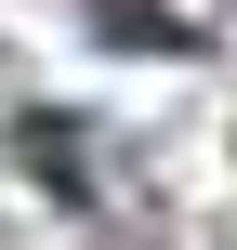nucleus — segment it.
I'll use <instances>...</instances> for the list:
<instances>
[{
  "instance_id": "1",
  "label": "nucleus",
  "mask_w": 237,
  "mask_h": 250,
  "mask_svg": "<svg viewBox=\"0 0 237 250\" xmlns=\"http://www.w3.org/2000/svg\"><path fill=\"white\" fill-rule=\"evenodd\" d=\"M106 40H132V53H185V26H172L158 0H106Z\"/></svg>"
}]
</instances>
